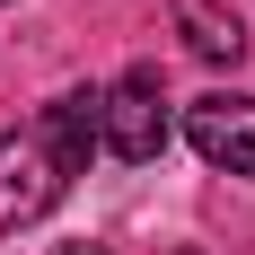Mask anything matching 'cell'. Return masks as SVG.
<instances>
[{"mask_svg": "<svg viewBox=\"0 0 255 255\" xmlns=\"http://www.w3.org/2000/svg\"><path fill=\"white\" fill-rule=\"evenodd\" d=\"M97 115H106L97 88H71V97H53L35 124L0 132V229H26V220H44V211L71 194V176L88 167V150H97Z\"/></svg>", "mask_w": 255, "mask_h": 255, "instance_id": "cell-1", "label": "cell"}, {"mask_svg": "<svg viewBox=\"0 0 255 255\" xmlns=\"http://www.w3.org/2000/svg\"><path fill=\"white\" fill-rule=\"evenodd\" d=\"M97 132H106V150H115V158H132V167L167 150V97H158V71H150V62H141V71H124L115 88H106Z\"/></svg>", "mask_w": 255, "mask_h": 255, "instance_id": "cell-2", "label": "cell"}, {"mask_svg": "<svg viewBox=\"0 0 255 255\" xmlns=\"http://www.w3.org/2000/svg\"><path fill=\"white\" fill-rule=\"evenodd\" d=\"M185 141L229 167V176H255V97H194L185 106Z\"/></svg>", "mask_w": 255, "mask_h": 255, "instance_id": "cell-3", "label": "cell"}, {"mask_svg": "<svg viewBox=\"0 0 255 255\" xmlns=\"http://www.w3.org/2000/svg\"><path fill=\"white\" fill-rule=\"evenodd\" d=\"M176 26H185V44L203 53V62H238V53H247V26H238L220 0H176Z\"/></svg>", "mask_w": 255, "mask_h": 255, "instance_id": "cell-4", "label": "cell"}, {"mask_svg": "<svg viewBox=\"0 0 255 255\" xmlns=\"http://www.w3.org/2000/svg\"><path fill=\"white\" fill-rule=\"evenodd\" d=\"M62 255H106V247H62Z\"/></svg>", "mask_w": 255, "mask_h": 255, "instance_id": "cell-5", "label": "cell"}]
</instances>
